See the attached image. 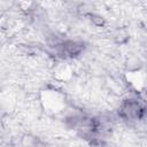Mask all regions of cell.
Here are the masks:
<instances>
[{
  "mask_svg": "<svg viewBox=\"0 0 147 147\" xmlns=\"http://www.w3.org/2000/svg\"><path fill=\"white\" fill-rule=\"evenodd\" d=\"M121 113H122V116L125 117L126 119L134 121L144 116L145 109L137 100H126L121 107Z\"/></svg>",
  "mask_w": 147,
  "mask_h": 147,
  "instance_id": "1",
  "label": "cell"
},
{
  "mask_svg": "<svg viewBox=\"0 0 147 147\" xmlns=\"http://www.w3.org/2000/svg\"><path fill=\"white\" fill-rule=\"evenodd\" d=\"M83 49V44L82 42H78V41H74V40H70V41H67L63 44V51L69 54V55H77L82 52Z\"/></svg>",
  "mask_w": 147,
  "mask_h": 147,
  "instance_id": "2",
  "label": "cell"
},
{
  "mask_svg": "<svg viewBox=\"0 0 147 147\" xmlns=\"http://www.w3.org/2000/svg\"><path fill=\"white\" fill-rule=\"evenodd\" d=\"M26 147H45V146H44L42 142L39 141L37 138L28 137V144H26Z\"/></svg>",
  "mask_w": 147,
  "mask_h": 147,
  "instance_id": "3",
  "label": "cell"
}]
</instances>
